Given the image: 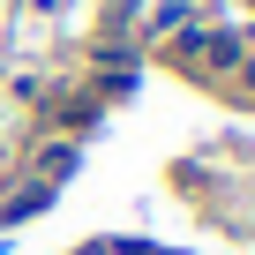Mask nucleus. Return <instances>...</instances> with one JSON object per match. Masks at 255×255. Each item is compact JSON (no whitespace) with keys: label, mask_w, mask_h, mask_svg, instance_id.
Masks as SVG:
<instances>
[]
</instances>
